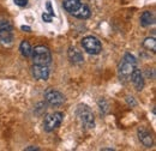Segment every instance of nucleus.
<instances>
[{"mask_svg":"<svg viewBox=\"0 0 156 151\" xmlns=\"http://www.w3.org/2000/svg\"><path fill=\"white\" fill-rule=\"evenodd\" d=\"M31 58H33L34 64L36 65L48 66L52 62V53L44 46H36L31 52Z\"/></svg>","mask_w":156,"mask_h":151,"instance_id":"7ed1b4c3","label":"nucleus"},{"mask_svg":"<svg viewBox=\"0 0 156 151\" xmlns=\"http://www.w3.org/2000/svg\"><path fill=\"white\" fill-rule=\"evenodd\" d=\"M13 2L20 7H25L28 5V0H13Z\"/></svg>","mask_w":156,"mask_h":151,"instance_id":"dca6fc26","label":"nucleus"},{"mask_svg":"<svg viewBox=\"0 0 156 151\" xmlns=\"http://www.w3.org/2000/svg\"><path fill=\"white\" fill-rule=\"evenodd\" d=\"M82 47L84 48V51L89 54L96 55L100 54L102 51V44L100 42V40L95 36H87L82 40Z\"/></svg>","mask_w":156,"mask_h":151,"instance_id":"39448f33","label":"nucleus"},{"mask_svg":"<svg viewBox=\"0 0 156 151\" xmlns=\"http://www.w3.org/2000/svg\"><path fill=\"white\" fill-rule=\"evenodd\" d=\"M25 150L29 151V150H40L39 148H36V146H30V148H25Z\"/></svg>","mask_w":156,"mask_h":151,"instance_id":"6ab92c4d","label":"nucleus"},{"mask_svg":"<svg viewBox=\"0 0 156 151\" xmlns=\"http://www.w3.org/2000/svg\"><path fill=\"white\" fill-rule=\"evenodd\" d=\"M22 30H27V31H30L31 29H30L29 26H24V25H23V26H22Z\"/></svg>","mask_w":156,"mask_h":151,"instance_id":"aec40b11","label":"nucleus"},{"mask_svg":"<svg viewBox=\"0 0 156 151\" xmlns=\"http://www.w3.org/2000/svg\"><path fill=\"white\" fill-rule=\"evenodd\" d=\"M64 119V114L61 112H54V113L49 114L46 116L44 121H43V130L46 132H52L55 128H58L61 125Z\"/></svg>","mask_w":156,"mask_h":151,"instance_id":"423d86ee","label":"nucleus"},{"mask_svg":"<svg viewBox=\"0 0 156 151\" xmlns=\"http://www.w3.org/2000/svg\"><path fill=\"white\" fill-rule=\"evenodd\" d=\"M62 5L67 12L79 19H87L91 15L90 9L82 0H62Z\"/></svg>","mask_w":156,"mask_h":151,"instance_id":"f257e3e1","label":"nucleus"},{"mask_svg":"<svg viewBox=\"0 0 156 151\" xmlns=\"http://www.w3.org/2000/svg\"><path fill=\"white\" fill-rule=\"evenodd\" d=\"M138 138H139L140 143H142L145 148H151L153 144H154V140H153L151 134L148 132L145 128H143V127L138 130Z\"/></svg>","mask_w":156,"mask_h":151,"instance_id":"9b49d317","label":"nucleus"},{"mask_svg":"<svg viewBox=\"0 0 156 151\" xmlns=\"http://www.w3.org/2000/svg\"><path fill=\"white\" fill-rule=\"evenodd\" d=\"M0 41L4 44H11L13 41V29L9 20H0Z\"/></svg>","mask_w":156,"mask_h":151,"instance_id":"0eeeda50","label":"nucleus"},{"mask_svg":"<svg viewBox=\"0 0 156 151\" xmlns=\"http://www.w3.org/2000/svg\"><path fill=\"white\" fill-rule=\"evenodd\" d=\"M143 47L147 48L148 51H151V52H155L156 49V41L155 37H148L143 41Z\"/></svg>","mask_w":156,"mask_h":151,"instance_id":"2eb2a0df","label":"nucleus"},{"mask_svg":"<svg viewBox=\"0 0 156 151\" xmlns=\"http://www.w3.org/2000/svg\"><path fill=\"white\" fill-rule=\"evenodd\" d=\"M31 73H33L35 79L47 80L48 77H49V68L46 65H36V64H34V66L31 67Z\"/></svg>","mask_w":156,"mask_h":151,"instance_id":"1a4fd4ad","label":"nucleus"},{"mask_svg":"<svg viewBox=\"0 0 156 151\" xmlns=\"http://www.w3.org/2000/svg\"><path fill=\"white\" fill-rule=\"evenodd\" d=\"M20 53H22V55L24 58H29L31 57V52H33V48H31V46H30V43L28 42V41H22V43H20Z\"/></svg>","mask_w":156,"mask_h":151,"instance_id":"4468645a","label":"nucleus"},{"mask_svg":"<svg viewBox=\"0 0 156 151\" xmlns=\"http://www.w3.org/2000/svg\"><path fill=\"white\" fill-rule=\"evenodd\" d=\"M77 118L80 125L85 128H93L95 126V118L90 108L85 104H80L77 108Z\"/></svg>","mask_w":156,"mask_h":151,"instance_id":"20e7f679","label":"nucleus"},{"mask_svg":"<svg viewBox=\"0 0 156 151\" xmlns=\"http://www.w3.org/2000/svg\"><path fill=\"white\" fill-rule=\"evenodd\" d=\"M155 23V17L153 15V12L150 11H144L140 16V24L142 26H150Z\"/></svg>","mask_w":156,"mask_h":151,"instance_id":"f8f14e48","label":"nucleus"},{"mask_svg":"<svg viewBox=\"0 0 156 151\" xmlns=\"http://www.w3.org/2000/svg\"><path fill=\"white\" fill-rule=\"evenodd\" d=\"M69 58H70V60H71L73 64H76V65L82 64L83 60H84L82 53L78 51L77 48H73V47H71V48L69 49Z\"/></svg>","mask_w":156,"mask_h":151,"instance_id":"ddd939ff","label":"nucleus"},{"mask_svg":"<svg viewBox=\"0 0 156 151\" xmlns=\"http://www.w3.org/2000/svg\"><path fill=\"white\" fill-rule=\"evenodd\" d=\"M130 78H131V80H132V83H133V86H135V89H136L137 91L143 90V88H144V78H143L142 72H140L138 68H135V70L132 71Z\"/></svg>","mask_w":156,"mask_h":151,"instance_id":"9d476101","label":"nucleus"},{"mask_svg":"<svg viewBox=\"0 0 156 151\" xmlns=\"http://www.w3.org/2000/svg\"><path fill=\"white\" fill-rule=\"evenodd\" d=\"M52 17H53V16H51V15H48V13H46V12L42 15V19H43L44 22H47V23H51V22H52Z\"/></svg>","mask_w":156,"mask_h":151,"instance_id":"f3484780","label":"nucleus"},{"mask_svg":"<svg viewBox=\"0 0 156 151\" xmlns=\"http://www.w3.org/2000/svg\"><path fill=\"white\" fill-rule=\"evenodd\" d=\"M136 58L131 54H125L124 59L121 60L120 65H119V77L120 80H126L130 78V76L132 73V71L136 68Z\"/></svg>","mask_w":156,"mask_h":151,"instance_id":"f03ea898","label":"nucleus"},{"mask_svg":"<svg viewBox=\"0 0 156 151\" xmlns=\"http://www.w3.org/2000/svg\"><path fill=\"white\" fill-rule=\"evenodd\" d=\"M47 9H48V11H49V15H51V16H54V12H53V9H52V5H51L49 1L47 2Z\"/></svg>","mask_w":156,"mask_h":151,"instance_id":"a211bd4d","label":"nucleus"},{"mask_svg":"<svg viewBox=\"0 0 156 151\" xmlns=\"http://www.w3.org/2000/svg\"><path fill=\"white\" fill-rule=\"evenodd\" d=\"M44 100L48 104L51 106H61L64 102H65V97L61 93H59L58 90H48L46 94H44Z\"/></svg>","mask_w":156,"mask_h":151,"instance_id":"6e6552de","label":"nucleus"}]
</instances>
